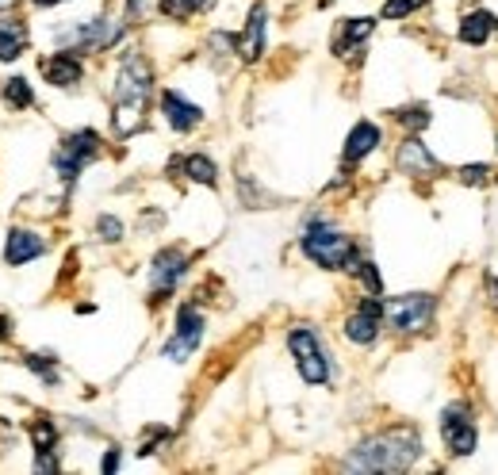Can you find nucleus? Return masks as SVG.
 I'll return each instance as SVG.
<instances>
[{"mask_svg":"<svg viewBox=\"0 0 498 475\" xmlns=\"http://www.w3.org/2000/svg\"><path fill=\"white\" fill-rule=\"evenodd\" d=\"M5 104L12 107V112H27V107L35 104V93H31L27 77H12V81L5 85Z\"/></svg>","mask_w":498,"mask_h":475,"instance_id":"nucleus-24","label":"nucleus"},{"mask_svg":"<svg viewBox=\"0 0 498 475\" xmlns=\"http://www.w3.org/2000/svg\"><path fill=\"white\" fill-rule=\"evenodd\" d=\"M31 441H35V452H54L58 449V430H54L50 418H39L31 426Z\"/></svg>","mask_w":498,"mask_h":475,"instance_id":"nucleus-26","label":"nucleus"},{"mask_svg":"<svg viewBox=\"0 0 498 475\" xmlns=\"http://www.w3.org/2000/svg\"><path fill=\"white\" fill-rule=\"evenodd\" d=\"M8 5H12V0H0V8H8Z\"/></svg>","mask_w":498,"mask_h":475,"instance_id":"nucleus-35","label":"nucleus"},{"mask_svg":"<svg viewBox=\"0 0 498 475\" xmlns=\"http://www.w3.org/2000/svg\"><path fill=\"white\" fill-rule=\"evenodd\" d=\"M5 338H12V322H8L5 315H0V341H5Z\"/></svg>","mask_w":498,"mask_h":475,"instance_id":"nucleus-33","label":"nucleus"},{"mask_svg":"<svg viewBox=\"0 0 498 475\" xmlns=\"http://www.w3.org/2000/svg\"><path fill=\"white\" fill-rule=\"evenodd\" d=\"M441 441L452 456H472L475 445H479V426L464 403H452L441 414Z\"/></svg>","mask_w":498,"mask_h":475,"instance_id":"nucleus-9","label":"nucleus"},{"mask_svg":"<svg viewBox=\"0 0 498 475\" xmlns=\"http://www.w3.org/2000/svg\"><path fill=\"white\" fill-rule=\"evenodd\" d=\"M97 238L100 242H123V223L116 215H100L97 218Z\"/></svg>","mask_w":498,"mask_h":475,"instance_id":"nucleus-30","label":"nucleus"},{"mask_svg":"<svg viewBox=\"0 0 498 475\" xmlns=\"http://www.w3.org/2000/svg\"><path fill=\"white\" fill-rule=\"evenodd\" d=\"M383 142V135H380V126L376 123H368V119H361L353 131H349V138H345V150H341V157H345V166H361V161L376 150V146Z\"/></svg>","mask_w":498,"mask_h":475,"instance_id":"nucleus-18","label":"nucleus"},{"mask_svg":"<svg viewBox=\"0 0 498 475\" xmlns=\"http://www.w3.org/2000/svg\"><path fill=\"white\" fill-rule=\"evenodd\" d=\"M288 349L295 357V369H300L303 383H310V388H322V383H330L334 369H330V353L322 349V341H319L315 330H307V326H295V330H288Z\"/></svg>","mask_w":498,"mask_h":475,"instance_id":"nucleus-5","label":"nucleus"},{"mask_svg":"<svg viewBox=\"0 0 498 475\" xmlns=\"http://www.w3.org/2000/svg\"><path fill=\"white\" fill-rule=\"evenodd\" d=\"M215 0H158L161 15H169V20H188L196 12H208Z\"/></svg>","mask_w":498,"mask_h":475,"instance_id":"nucleus-22","label":"nucleus"},{"mask_svg":"<svg viewBox=\"0 0 498 475\" xmlns=\"http://www.w3.org/2000/svg\"><path fill=\"white\" fill-rule=\"evenodd\" d=\"M188 272V253L169 246V249H161L154 265H150V291H154V299H165V296H173V288L180 284V277Z\"/></svg>","mask_w":498,"mask_h":475,"instance_id":"nucleus-11","label":"nucleus"},{"mask_svg":"<svg viewBox=\"0 0 498 475\" xmlns=\"http://www.w3.org/2000/svg\"><path fill=\"white\" fill-rule=\"evenodd\" d=\"M456 180H460V185H468V188H487L494 177H491V166H475V161H472V166L456 169Z\"/></svg>","mask_w":498,"mask_h":475,"instance_id":"nucleus-28","label":"nucleus"},{"mask_svg":"<svg viewBox=\"0 0 498 475\" xmlns=\"http://www.w3.org/2000/svg\"><path fill=\"white\" fill-rule=\"evenodd\" d=\"M39 69H43V77H46L54 88H73V85H81V77H85V66H81V58H77L73 50L50 54V58L39 62Z\"/></svg>","mask_w":498,"mask_h":475,"instance_id":"nucleus-14","label":"nucleus"},{"mask_svg":"<svg viewBox=\"0 0 498 475\" xmlns=\"http://www.w3.org/2000/svg\"><path fill=\"white\" fill-rule=\"evenodd\" d=\"M43 253H46V242H43L39 234H31L24 227H12L8 230V238H5V261L12 268H20V265H27L35 258H43Z\"/></svg>","mask_w":498,"mask_h":475,"instance_id":"nucleus-16","label":"nucleus"},{"mask_svg":"<svg viewBox=\"0 0 498 475\" xmlns=\"http://www.w3.org/2000/svg\"><path fill=\"white\" fill-rule=\"evenodd\" d=\"M433 310H437V299L430 291H407V296L383 299V326L395 334H418L433 322Z\"/></svg>","mask_w":498,"mask_h":475,"instance_id":"nucleus-4","label":"nucleus"},{"mask_svg":"<svg viewBox=\"0 0 498 475\" xmlns=\"http://www.w3.org/2000/svg\"><path fill=\"white\" fill-rule=\"evenodd\" d=\"M353 272L361 277V284L368 288V296H383V280H380V268L372 261H357Z\"/></svg>","mask_w":498,"mask_h":475,"instance_id":"nucleus-29","label":"nucleus"},{"mask_svg":"<svg viewBox=\"0 0 498 475\" xmlns=\"http://www.w3.org/2000/svg\"><path fill=\"white\" fill-rule=\"evenodd\" d=\"M430 0H383L380 8V20H407V15H414L418 8H426Z\"/></svg>","mask_w":498,"mask_h":475,"instance_id":"nucleus-27","label":"nucleus"},{"mask_svg":"<svg viewBox=\"0 0 498 475\" xmlns=\"http://www.w3.org/2000/svg\"><path fill=\"white\" fill-rule=\"evenodd\" d=\"M204 330H208V322L204 315L196 310V303H180L177 310V326H173V338L165 341V357H169L173 364H184L196 349H199V341H204Z\"/></svg>","mask_w":498,"mask_h":475,"instance_id":"nucleus-8","label":"nucleus"},{"mask_svg":"<svg viewBox=\"0 0 498 475\" xmlns=\"http://www.w3.org/2000/svg\"><path fill=\"white\" fill-rule=\"evenodd\" d=\"M154 96V69L142 54H123L119 73H116V93H112V126L119 138H131L142 131L146 112H150Z\"/></svg>","mask_w":498,"mask_h":475,"instance_id":"nucleus-2","label":"nucleus"},{"mask_svg":"<svg viewBox=\"0 0 498 475\" xmlns=\"http://www.w3.org/2000/svg\"><path fill=\"white\" fill-rule=\"evenodd\" d=\"M161 112H165V123H169L177 135H188V131H196V126L204 123V107L192 104V100H184L180 93H173V88H165V93H161Z\"/></svg>","mask_w":498,"mask_h":475,"instance_id":"nucleus-13","label":"nucleus"},{"mask_svg":"<svg viewBox=\"0 0 498 475\" xmlns=\"http://www.w3.org/2000/svg\"><path fill=\"white\" fill-rule=\"evenodd\" d=\"M150 8H154V0H127V20L135 24V20H142V15L150 12Z\"/></svg>","mask_w":498,"mask_h":475,"instance_id":"nucleus-31","label":"nucleus"},{"mask_svg":"<svg viewBox=\"0 0 498 475\" xmlns=\"http://www.w3.org/2000/svg\"><path fill=\"white\" fill-rule=\"evenodd\" d=\"M116 468H119V449H107L100 460V471H116Z\"/></svg>","mask_w":498,"mask_h":475,"instance_id":"nucleus-32","label":"nucleus"},{"mask_svg":"<svg viewBox=\"0 0 498 475\" xmlns=\"http://www.w3.org/2000/svg\"><path fill=\"white\" fill-rule=\"evenodd\" d=\"M58 46L62 50H73V54H97V50H107L123 39V24L119 20H107V15H92L85 24H73V27H62L58 35Z\"/></svg>","mask_w":498,"mask_h":475,"instance_id":"nucleus-6","label":"nucleus"},{"mask_svg":"<svg viewBox=\"0 0 498 475\" xmlns=\"http://www.w3.org/2000/svg\"><path fill=\"white\" fill-rule=\"evenodd\" d=\"M383 330V299L380 296H368L353 315L345 318V338L353 345H372Z\"/></svg>","mask_w":498,"mask_h":475,"instance_id":"nucleus-12","label":"nucleus"},{"mask_svg":"<svg viewBox=\"0 0 498 475\" xmlns=\"http://www.w3.org/2000/svg\"><path fill=\"white\" fill-rule=\"evenodd\" d=\"M31 5H39V8H54V5H66V0H31Z\"/></svg>","mask_w":498,"mask_h":475,"instance_id":"nucleus-34","label":"nucleus"},{"mask_svg":"<svg viewBox=\"0 0 498 475\" xmlns=\"http://www.w3.org/2000/svg\"><path fill=\"white\" fill-rule=\"evenodd\" d=\"M27 50V27L20 20H0V62H15Z\"/></svg>","mask_w":498,"mask_h":475,"instance_id":"nucleus-20","label":"nucleus"},{"mask_svg":"<svg viewBox=\"0 0 498 475\" xmlns=\"http://www.w3.org/2000/svg\"><path fill=\"white\" fill-rule=\"evenodd\" d=\"M100 157V135L97 131H73L62 138V146L54 150V173H58L66 185H77V177Z\"/></svg>","mask_w":498,"mask_h":475,"instance_id":"nucleus-7","label":"nucleus"},{"mask_svg":"<svg viewBox=\"0 0 498 475\" xmlns=\"http://www.w3.org/2000/svg\"><path fill=\"white\" fill-rule=\"evenodd\" d=\"M27 369L39 376L46 388H58V357L54 353H27Z\"/></svg>","mask_w":498,"mask_h":475,"instance_id":"nucleus-23","label":"nucleus"},{"mask_svg":"<svg viewBox=\"0 0 498 475\" xmlns=\"http://www.w3.org/2000/svg\"><path fill=\"white\" fill-rule=\"evenodd\" d=\"M395 169L402 173V177H422V180H433V177H441V161L430 154V146L422 142L414 131L402 138V146H399V154H395Z\"/></svg>","mask_w":498,"mask_h":475,"instance_id":"nucleus-10","label":"nucleus"},{"mask_svg":"<svg viewBox=\"0 0 498 475\" xmlns=\"http://www.w3.org/2000/svg\"><path fill=\"white\" fill-rule=\"evenodd\" d=\"M300 249H303L307 261H315L319 268H330V272L353 268L361 261V249H357L353 238H349L345 230H338V227H326V223L307 227L303 238H300Z\"/></svg>","mask_w":498,"mask_h":475,"instance_id":"nucleus-3","label":"nucleus"},{"mask_svg":"<svg viewBox=\"0 0 498 475\" xmlns=\"http://www.w3.org/2000/svg\"><path fill=\"white\" fill-rule=\"evenodd\" d=\"M498 31V15L494 12H487V8H475V12H468L464 20H460V43L464 46H483L491 35Z\"/></svg>","mask_w":498,"mask_h":475,"instance_id":"nucleus-19","label":"nucleus"},{"mask_svg":"<svg viewBox=\"0 0 498 475\" xmlns=\"http://www.w3.org/2000/svg\"><path fill=\"white\" fill-rule=\"evenodd\" d=\"M376 31V20L372 15H357V20H345L334 35V54L338 58H353V54H361V46L368 43V35Z\"/></svg>","mask_w":498,"mask_h":475,"instance_id":"nucleus-17","label":"nucleus"},{"mask_svg":"<svg viewBox=\"0 0 498 475\" xmlns=\"http://www.w3.org/2000/svg\"><path fill=\"white\" fill-rule=\"evenodd\" d=\"M265 27H269L265 5H253L246 15V31L238 35V58L242 62H257L265 54Z\"/></svg>","mask_w":498,"mask_h":475,"instance_id":"nucleus-15","label":"nucleus"},{"mask_svg":"<svg viewBox=\"0 0 498 475\" xmlns=\"http://www.w3.org/2000/svg\"><path fill=\"white\" fill-rule=\"evenodd\" d=\"M169 169H184V177L196 180V185H208V188L219 185V169H215V161L204 157V154H188L184 161H173Z\"/></svg>","mask_w":498,"mask_h":475,"instance_id":"nucleus-21","label":"nucleus"},{"mask_svg":"<svg viewBox=\"0 0 498 475\" xmlns=\"http://www.w3.org/2000/svg\"><path fill=\"white\" fill-rule=\"evenodd\" d=\"M395 123H402V126H407V131H426V126H430V107L426 104H407V107H399V112H395Z\"/></svg>","mask_w":498,"mask_h":475,"instance_id":"nucleus-25","label":"nucleus"},{"mask_svg":"<svg viewBox=\"0 0 498 475\" xmlns=\"http://www.w3.org/2000/svg\"><path fill=\"white\" fill-rule=\"evenodd\" d=\"M422 460V433L414 426H387L345 456V471L364 475H399Z\"/></svg>","mask_w":498,"mask_h":475,"instance_id":"nucleus-1","label":"nucleus"}]
</instances>
